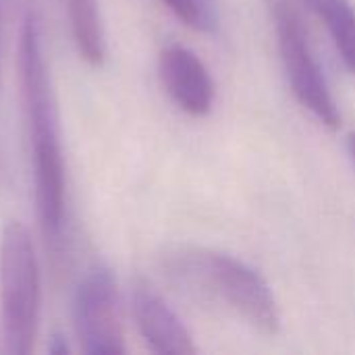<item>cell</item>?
Returning a JSON list of instances; mask_svg holds the SVG:
<instances>
[{
  "instance_id": "10",
  "label": "cell",
  "mask_w": 355,
  "mask_h": 355,
  "mask_svg": "<svg viewBox=\"0 0 355 355\" xmlns=\"http://www.w3.org/2000/svg\"><path fill=\"white\" fill-rule=\"evenodd\" d=\"M187 27L212 33L218 27L216 0H162Z\"/></svg>"
},
{
  "instance_id": "9",
  "label": "cell",
  "mask_w": 355,
  "mask_h": 355,
  "mask_svg": "<svg viewBox=\"0 0 355 355\" xmlns=\"http://www.w3.org/2000/svg\"><path fill=\"white\" fill-rule=\"evenodd\" d=\"M300 2H304L312 12H316L324 21L343 62L352 73H355V10L349 0H300Z\"/></svg>"
},
{
  "instance_id": "1",
  "label": "cell",
  "mask_w": 355,
  "mask_h": 355,
  "mask_svg": "<svg viewBox=\"0 0 355 355\" xmlns=\"http://www.w3.org/2000/svg\"><path fill=\"white\" fill-rule=\"evenodd\" d=\"M17 67L25 127L33 160V191L37 220L48 248L56 254L62 245L64 235L67 175L56 96L44 56L40 19L29 0L21 2Z\"/></svg>"
},
{
  "instance_id": "6",
  "label": "cell",
  "mask_w": 355,
  "mask_h": 355,
  "mask_svg": "<svg viewBox=\"0 0 355 355\" xmlns=\"http://www.w3.org/2000/svg\"><path fill=\"white\" fill-rule=\"evenodd\" d=\"M158 71L171 100L191 116H206L212 110L216 87L206 64L185 46L171 44L160 52Z\"/></svg>"
},
{
  "instance_id": "7",
  "label": "cell",
  "mask_w": 355,
  "mask_h": 355,
  "mask_svg": "<svg viewBox=\"0 0 355 355\" xmlns=\"http://www.w3.org/2000/svg\"><path fill=\"white\" fill-rule=\"evenodd\" d=\"M131 308L135 324L152 352L164 355H191L198 352L181 318L146 283L133 287Z\"/></svg>"
},
{
  "instance_id": "3",
  "label": "cell",
  "mask_w": 355,
  "mask_h": 355,
  "mask_svg": "<svg viewBox=\"0 0 355 355\" xmlns=\"http://www.w3.org/2000/svg\"><path fill=\"white\" fill-rule=\"evenodd\" d=\"M40 266L29 231L12 220L0 241V352L27 355L40 331Z\"/></svg>"
},
{
  "instance_id": "2",
  "label": "cell",
  "mask_w": 355,
  "mask_h": 355,
  "mask_svg": "<svg viewBox=\"0 0 355 355\" xmlns=\"http://www.w3.org/2000/svg\"><path fill=\"white\" fill-rule=\"evenodd\" d=\"M162 275L181 291L225 306L264 335H277L281 329L279 306L268 283L229 254L177 245L162 256Z\"/></svg>"
},
{
  "instance_id": "5",
  "label": "cell",
  "mask_w": 355,
  "mask_h": 355,
  "mask_svg": "<svg viewBox=\"0 0 355 355\" xmlns=\"http://www.w3.org/2000/svg\"><path fill=\"white\" fill-rule=\"evenodd\" d=\"M73 320L79 345L85 354H125L127 347L119 316L116 281L110 268L94 266L81 279L75 291Z\"/></svg>"
},
{
  "instance_id": "8",
  "label": "cell",
  "mask_w": 355,
  "mask_h": 355,
  "mask_svg": "<svg viewBox=\"0 0 355 355\" xmlns=\"http://www.w3.org/2000/svg\"><path fill=\"white\" fill-rule=\"evenodd\" d=\"M71 25V35L79 56L100 67L106 58V35L98 0H62Z\"/></svg>"
},
{
  "instance_id": "11",
  "label": "cell",
  "mask_w": 355,
  "mask_h": 355,
  "mask_svg": "<svg viewBox=\"0 0 355 355\" xmlns=\"http://www.w3.org/2000/svg\"><path fill=\"white\" fill-rule=\"evenodd\" d=\"M48 352L54 355H62L69 352V347H67V343H64V339L60 335H54L52 341H50V345H48Z\"/></svg>"
},
{
  "instance_id": "12",
  "label": "cell",
  "mask_w": 355,
  "mask_h": 355,
  "mask_svg": "<svg viewBox=\"0 0 355 355\" xmlns=\"http://www.w3.org/2000/svg\"><path fill=\"white\" fill-rule=\"evenodd\" d=\"M347 150H349V154H352V158H354L355 162V133H352V135L347 137Z\"/></svg>"
},
{
  "instance_id": "4",
  "label": "cell",
  "mask_w": 355,
  "mask_h": 355,
  "mask_svg": "<svg viewBox=\"0 0 355 355\" xmlns=\"http://www.w3.org/2000/svg\"><path fill=\"white\" fill-rule=\"evenodd\" d=\"M275 29L279 37L281 60L297 102L308 108L324 127L339 129L341 112L333 100L327 77L310 48L308 33L304 29L302 17L293 0H275L272 2Z\"/></svg>"
}]
</instances>
